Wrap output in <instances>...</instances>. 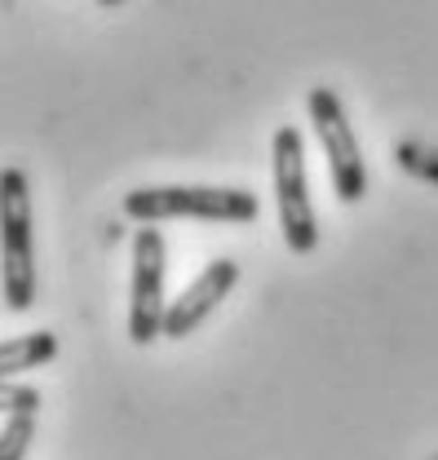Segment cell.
<instances>
[{
  "instance_id": "cell-2",
  "label": "cell",
  "mask_w": 438,
  "mask_h": 460,
  "mask_svg": "<svg viewBox=\"0 0 438 460\" xmlns=\"http://www.w3.org/2000/svg\"><path fill=\"white\" fill-rule=\"evenodd\" d=\"M0 266H4V305L27 314L36 301V266H31V186L18 164L0 172Z\"/></svg>"
},
{
  "instance_id": "cell-4",
  "label": "cell",
  "mask_w": 438,
  "mask_h": 460,
  "mask_svg": "<svg viewBox=\"0 0 438 460\" xmlns=\"http://www.w3.org/2000/svg\"><path fill=\"white\" fill-rule=\"evenodd\" d=\"M310 124L324 142V155H328V177H332V190L341 204H359L368 195V160H363V146H359V133L345 115V102L336 98V89L328 84H315L310 98Z\"/></svg>"
},
{
  "instance_id": "cell-3",
  "label": "cell",
  "mask_w": 438,
  "mask_h": 460,
  "mask_svg": "<svg viewBox=\"0 0 438 460\" xmlns=\"http://www.w3.org/2000/svg\"><path fill=\"white\" fill-rule=\"evenodd\" d=\"M271 169H274V204H279V230L288 252L306 257L319 243V222L310 204V181H306V146L292 124L274 128L271 142Z\"/></svg>"
},
{
  "instance_id": "cell-9",
  "label": "cell",
  "mask_w": 438,
  "mask_h": 460,
  "mask_svg": "<svg viewBox=\"0 0 438 460\" xmlns=\"http://www.w3.org/2000/svg\"><path fill=\"white\" fill-rule=\"evenodd\" d=\"M98 4H124V0H98Z\"/></svg>"
},
{
  "instance_id": "cell-8",
  "label": "cell",
  "mask_w": 438,
  "mask_h": 460,
  "mask_svg": "<svg viewBox=\"0 0 438 460\" xmlns=\"http://www.w3.org/2000/svg\"><path fill=\"white\" fill-rule=\"evenodd\" d=\"M58 358V337L54 332H22V337H4L0 345V372L13 381L18 372H31L40 363Z\"/></svg>"
},
{
  "instance_id": "cell-6",
  "label": "cell",
  "mask_w": 438,
  "mask_h": 460,
  "mask_svg": "<svg viewBox=\"0 0 438 460\" xmlns=\"http://www.w3.org/2000/svg\"><path fill=\"white\" fill-rule=\"evenodd\" d=\"M239 284V266L230 261V257H218V261H209L191 284L182 288L173 301H168V319H165V337L168 341H182V337H191L213 310H218L221 301L230 296V288Z\"/></svg>"
},
{
  "instance_id": "cell-5",
  "label": "cell",
  "mask_w": 438,
  "mask_h": 460,
  "mask_svg": "<svg viewBox=\"0 0 438 460\" xmlns=\"http://www.w3.org/2000/svg\"><path fill=\"white\" fill-rule=\"evenodd\" d=\"M165 230H133V288H129V341L133 345H151L156 337H165Z\"/></svg>"
},
{
  "instance_id": "cell-1",
  "label": "cell",
  "mask_w": 438,
  "mask_h": 460,
  "mask_svg": "<svg viewBox=\"0 0 438 460\" xmlns=\"http://www.w3.org/2000/svg\"><path fill=\"white\" fill-rule=\"evenodd\" d=\"M124 217L138 226H160L173 217L195 222H253L257 195L244 186H138L124 195Z\"/></svg>"
},
{
  "instance_id": "cell-7",
  "label": "cell",
  "mask_w": 438,
  "mask_h": 460,
  "mask_svg": "<svg viewBox=\"0 0 438 460\" xmlns=\"http://www.w3.org/2000/svg\"><path fill=\"white\" fill-rule=\"evenodd\" d=\"M4 438H0V460H22L31 429H36V411H40V390L31 385H4Z\"/></svg>"
}]
</instances>
